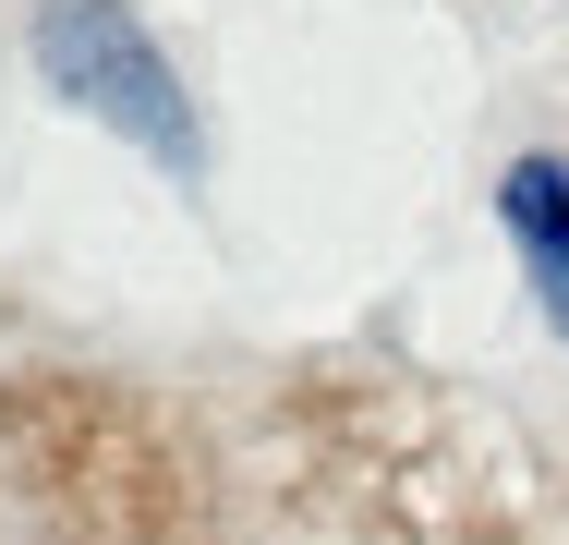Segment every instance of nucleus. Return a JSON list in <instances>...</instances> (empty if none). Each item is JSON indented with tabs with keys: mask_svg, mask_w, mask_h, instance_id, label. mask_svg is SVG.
Returning a JSON list of instances; mask_svg holds the SVG:
<instances>
[{
	"mask_svg": "<svg viewBox=\"0 0 569 545\" xmlns=\"http://www.w3.org/2000/svg\"><path fill=\"white\" fill-rule=\"evenodd\" d=\"M37 61H49V86H73V98L121 121L146 158H194V121H182V86H170V61L133 37V12L121 0H49L37 12Z\"/></svg>",
	"mask_w": 569,
	"mask_h": 545,
	"instance_id": "nucleus-1",
	"label": "nucleus"
},
{
	"mask_svg": "<svg viewBox=\"0 0 569 545\" xmlns=\"http://www.w3.org/2000/svg\"><path fill=\"white\" fill-rule=\"evenodd\" d=\"M509 230H521V255H533V279H546V304L569 327V170L558 158H521L509 170Z\"/></svg>",
	"mask_w": 569,
	"mask_h": 545,
	"instance_id": "nucleus-2",
	"label": "nucleus"
}]
</instances>
